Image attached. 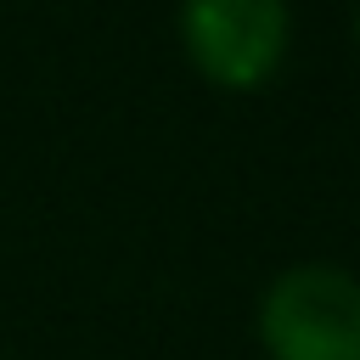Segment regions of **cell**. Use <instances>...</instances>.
I'll return each mask as SVG.
<instances>
[{"label": "cell", "mask_w": 360, "mask_h": 360, "mask_svg": "<svg viewBox=\"0 0 360 360\" xmlns=\"http://www.w3.org/2000/svg\"><path fill=\"white\" fill-rule=\"evenodd\" d=\"M270 360H360V281L338 264H292L259 298Z\"/></svg>", "instance_id": "1"}, {"label": "cell", "mask_w": 360, "mask_h": 360, "mask_svg": "<svg viewBox=\"0 0 360 360\" xmlns=\"http://www.w3.org/2000/svg\"><path fill=\"white\" fill-rule=\"evenodd\" d=\"M180 39L202 79L253 90L281 68L287 0H180Z\"/></svg>", "instance_id": "2"}]
</instances>
